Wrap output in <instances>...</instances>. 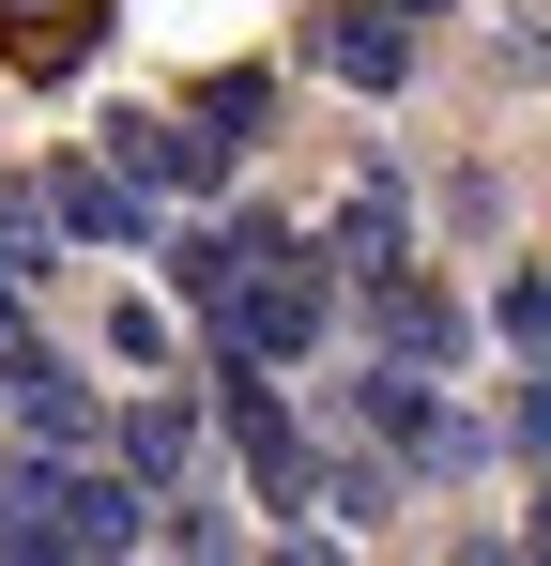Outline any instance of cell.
<instances>
[{"mask_svg":"<svg viewBox=\"0 0 551 566\" xmlns=\"http://www.w3.org/2000/svg\"><path fill=\"white\" fill-rule=\"evenodd\" d=\"M154 505H169V490H138L123 460H62V444H46V460L0 474V552L15 566H123L138 536H169Z\"/></svg>","mask_w":551,"mask_h":566,"instance_id":"1","label":"cell"},{"mask_svg":"<svg viewBox=\"0 0 551 566\" xmlns=\"http://www.w3.org/2000/svg\"><path fill=\"white\" fill-rule=\"evenodd\" d=\"M230 230H246V261L199 306V322H215V368H291V353L322 337V306H337V245H306V230H276V214H230Z\"/></svg>","mask_w":551,"mask_h":566,"instance_id":"2","label":"cell"},{"mask_svg":"<svg viewBox=\"0 0 551 566\" xmlns=\"http://www.w3.org/2000/svg\"><path fill=\"white\" fill-rule=\"evenodd\" d=\"M215 429H230V460H246V490H261V505H322V474H337V460H306V429H291L276 368H230Z\"/></svg>","mask_w":551,"mask_h":566,"instance_id":"3","label":"cell"},{"mask_svg":"<svg viewBox=\"0 0 551 566\" xmlns=\"http://www.w3.org/2000/svg\"><path fill=\"white\" fill-rule=\"evenodd\" d=\"M353 322H367V353H383V368H445V353H459V306L414 276V261L353 276Z\"/></svg>","mask_w":551,"mask_h":566,"instance_id":"4","label":"cell"},{"mask_svg":"<svg viewBox=\"0 0 551 566\" xmlns=\"http://www.w3.org/2000/svg\"><path fill=\"white\" fill-rule=\"evenodd\" d=\"M306 62H322L337 93H398V77H414V15H398V0H337V15H306Z\"/></svg>","mask_w":551,"mask_h":566,"instance_id":"5","label":"cell"},{"mask_svg":"<svg viewBox=\"0 0 551 566\" xmlns=\"http://www.w3.org/2000/svg\"><path fill=\"white\" fill-rule=\"evenodd\" d=\"M0 368H15V413H31V444H62V460H92L107 444V398H92L62 353H31V337H0Z\"/></svg>","mask_w":551,"mask_h":566,"instance_id":"6","label":"cell"},{"mask_svg":"<svg viewBox=\"0 0 551 566\" xmlns=\"http://www.w3.org/2000/svg\"><path fill=\"white\" fill-rule=\"evenodd\" d=\"M107 46V0H0V62L15 77H77Z\"/></svg>","mask_w":551,"mask_h":566,"instance_id":"7","label":"cell"},{"mask_svg":"<svg viewBox=\"0 0 551 566\" xmlns=\"http://www.w3.org/2000/svg\"><path fill=\"white\" fill-rule=\"evenodd\" d=\"M107 460L138 474V490H169V474L199 460V398H184V382H138V413L107 429Z\"/></svg>","mask_w":551,"mask_h":566,"instance_id":"8","label":"cell"},{"mask_svg":"<svg viewBox=\"0 0 551 566\" xmlns=\"http://www.w3.org/2000/svg\"><path fill=\"white\" fill-rule=\"evenodd\" d=\"M322 245H337V276H383V261H414V199L367 169V185L337 199V214H322Z\"/></svg>","mask_w":551,"mask_h":566,"instance_id":"9","label":"cell"},{"mask_svg":"<svg viewBox=\"0 0 551 566\" xmlns=\"http://www.w3.org/2000/svg\"><path fill=\"white\" fill-rule=\"evenodd\" d=\"M62 230H77V214H62L46 169H31V185H0V322H15V291L46 276V245H62Z\"/></svg>","mask_w":551,"mask_h":566,"instance_id":"10","label":"cell"},{"mask_svg":"<svg viewBox=\"0 0 551 566\" xmlns=\"http://www.w3.org/2000/svg\"><path fill=\"white\" fill-rule=\"evenodd\" d=\"M184 107H199V123L230 138V154H246V138H276V77H261V62H215V77H199Z\"/></svg>","mask_w":551,"mask_h":566,"instance_id":"11","label":"cell"},{"mask_svg":"<svg viewBox=\"0 0 551 566\" xmlns=\"http://www.w3.org/2000/svg\"><path fill=\"white\" fill-rule=\"evenodd\" d=\"M490 429H506V444H521V460H551V353L521 382H506V413H490Z\"/></svg>","mask_w":551,"mask_h":566,"instance_id":"12","label":"cell"},{"mask_svg":"<svg viewBox=\"0 0 551 566\" xmlns=\"http://www.w3.org/2000/svg\"><path fill=\"white\" fill-rule=\"evenodd\" d=\"M490 322H506V337H521V353H551V276H537V261H521V276L490 291Z\"/></svg>","mask_w":551,"mask_h":566,"instance_id":"13","label":"cell"},{"mask_svg":"<svg viewBox=\"0 0 551 566\" xmlns=\"http://www.w3.org/2000/svg\"><path fill=\"white\" fill-rule=\"evenodd\" d=\"M107 353H123V368L154 382V368H169V306H138V291H123V322H107Z\"/></svg>","mask_w":551,"mask_h":566,"instance_id":"14","label":"cell"},{"mask_svg":"<svg viewBox=\"0 0 551 566\" xmlns=\"http://www.w3.org/2000/svg\"><path fill=\"white\" fill-rule=\"evenodd\" d=\"M521 552H551V490H537V521H521Z\"/></svg>","mask_w":551,"mask_h":566,"instance_id":"15","label":"cell"},{"mask_svg":"<svg viewBox=\"0 0 551 566\" xmlns=\"http://www.w3.org/2000/svg\"><path fill=\"white\" fill-rule=\"evenodd\" d=\"M398 15H445V0H398Z\"/></svg>","mask_w":551,"mask_h":566,"instance_id":"16","label":"cell"},{"mask_svg":"<svg viewBox=\"0 0 551 566\" xmlns=\"http://www.w3.org/2000/svg\"><path fill=\"white\" fill-rule=\"evenodd\" d=\"M0 382H15V368H0Z\"/></svg>","mask_w":551,"mask_h":566,"instance_id":"17","label":"cell"}]
</instances>
